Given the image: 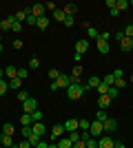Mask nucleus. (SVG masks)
I'll use <instances>...</instances> for the list:
<instances>
[{
    "mask_svg": "<svg viewBox=\"0 0 133 148\" xmlns=\"http://www.w3.org/2000/svg\"><path fill=\"white\" fill-rule=\"evenodd\" d=\"M31 130H33V133H36L38 137H42L44 133H47V126H44L42 119H40V122H33V124H31Z\"/></svg>",
    "mask_w": 133,
    "mask_h": 148,
    "instance_id": "1a4fd4ad",
    "label": "nucleus"
},
{
    "mask_svg": "<svg viewBox=\"0 0 133 148\" xmlns=\"http://www.w3.org/2000/svg\"><path fill=\"white\" fill-rule=\"evenodd\" d=\"M11 31H13V33H20V31H22V22H18V20L13 18V22H11Z\"/></svg>",
    "mask_w": 133,
    "mask_h": 148,
    "instance_id": "c85d7f7f",
    "label": "nucleus"
},
{
    "mask_svg": "<svg viewBox=\"0 0 133 148\" xmlns=\"http://www.w3.org/2000/svg\"><path fill=\"white\" fill-rule=\"evenodd\" d=\"M111 102H113V97H111L109 93H102L100 97H98V106H100V108H107V106H111Z\"/></svg>",
    "mask_w": 133,
    "mask_h": 148,
    "instance_id": "6e6552de",
    "label": "nucleus"
},
{
    "mask_svg": "<svg viewBox=\"0 0 133 148\" xmlns=\"http://www.w3.org/2000/svg\"><path fill=\"white\" fill-rule=\"evenodd\" d=\"M89 133H91V137H95V139H98V137L104 133V124H102L100 119H93V122H91V126H89Z\"/></svg>",
    "mask_w": 133,
    "mask_h": 148,
    "instance_id": "f03ea898",
    "label": "nucleus"
},
{
    "mask_svg": "<svg viewBox=\"0 0 133 148\" xmlns=\"http://www.w3.org/2000/svg\"><path fill=\"white\" fill-rule=\"evenodd\" d=\"M31 115H33V122H40V119H42V113H40L38 108H36V111H33Z\"/></svg>",
    "mask_w": 133,
    "mask_h": 148,
    "instance_id": "49530a36",
    "label": "nucleus"
},
{
    "mask_svg": "<svg viewBox=\"0 0 133 148\" xmlns=\"http://www.w3.org/2000/svg\"><path fill=\"white\" fill-rule=\"evenodd\" d=\"M84 93H87V88H84V82H82V84H78V82H71L69 86H67V97L73 99V102H76V99H80Z\"/></svg>",
    "mask_w": 133,
    "mask_h": 148,
    "instance_id": "f257e3e1",
    "label": "nucleus"
},
{
    "mask_svg": "<svg viewBox=\"0 0 133 148\" xmlns=\"http://www.w3.org/2000/svg\"><path fill=\"white\" fill-rule=\"evenodd\" d=\"M16 75H18V69L13 66V64H9V66L5 69V77H7V80H11V77H16Z\"/></svg>",
    "mask_w": 133,
    "mask_h": 148,
    "instance_id": "6ab92c4d",
    "label": "nucleus"
},
{
    "mask_svg": "<svg viewBox=\"0 0 133 148\" xmlns=\"http://www.w3.org/2000/svg\"><path fill=\"white\" fill-rule=\"evenodd\" d=\"M11 22H13V16L0 20V31H11Z\"/></svg>",
    "mask_w": 133,
    "mask_h": 148,
    "instance_id": "a211bd4d",
    "label": "nucleus"
},
{
    "mask_svg": "<svg viewBox=\"0 0 133 148\" xmlns=\"http://www.w3.org/2000/svg\"><path fill=\"white\" fill-rule=\"evenodd\" d=\"M13 49H16V51L22 49V40H20V38H16V40H13Z\"/></svg>",
    "mask_w": 133,
    "mask_h": 148,
    "instance_id": "09e8293b",
    "label": "nucleus"
},
{
    "mask_svg": "<svg viewBox=\"0 0 133 148\" xmlns=\"http://www.w3.org/2000/svg\"><path fill=\"white\" fill-rule=\"evenodd\" d=\"M107 117H109V115H107V111H104V108H98V113H95V119H100V122H104Z\"/></svg>",
    "mask_w": 133,
    "mask_h": 148,
    "instance_id": "473e14b6",
    "label": "nucleus"
},
{
    "mask_svg": "<svg viewBox=\"0 0 133 148\" xmlns=\"http://www.w3.org/2000/svg\"><path fill=\"white\" fill-rule=\"evenodd\" d=\"M129 53H131V56H133V49H131V51H129Z\"/></svg>",
    "mask_w": 133,
    "mask_h": 148,
    "instance_id": "680f3d73",
    "label": "nucleus"
},
{
    "mask_svg": "<svg viewBox=\"0 0 133 148\" xmlns=\"http://www.w3.org/2000/svg\"><path fill=\"white\" fill-rule=\"evenodd\" d=\"M115 7H118V9H120V13H122V11H127L131 5H129V0H118V2H115Z\"/></svg>",
    "mask_w": 133,
    "mask_h": 148,
    "instance_id": "bb28decb",
    "label": "nucleus"
},
{
    "mask_svg": "<svg viewBox=\"0 0 133 148\" xmlns=\"http://www.w3.org/2000/svg\"><path fill=\"white\" fill-rule=\"evenodd\" d=\"M0 53H2V42H0Z\"/></svg>",
    "mask_w": 133,
    "mask_h": 148,
    "instance_id": "bf43d9fd",
    "label": "nucleus"
},
{
    "mask_svg": "<svg viewBox=\"0 0 133 148\" xmlns=\"http://www.w3.org/2000/svg\"><path fill=\"white\" fill-rule=\"evenodd\" d=\"M36 146H38V148H49V144H47V142H38Z\"/></svg>",
    "mask_w": 133,
    "mask_h": 148,
    "instance_id": "4d7b16f0",
    "label": "nucleus"
},
{
    "mask_svg": "<svg viewBox=\"0 0 133 148\" xmlns=\"http://www.w3.org/2000/svg\"><path fill=\"white\" fill-rule=\"evenodd\" d=\"M100 38H102V40H109V38H111V33H107V31H102V33H100Z\"/></svg>",
    "mask_w": 133,
    "mask_h": 148,
    "instance_id": "5fc2aeb1",
    "label": "nucleus"
},
{
    "mask_svg": "<svg viewBox=\"0 0 133 148\" xmlns=\"http://www.w3.org/2000/svg\"><path fill=\"white\" fill-rule=\"evenodd\" d=\"M87 51H89V42H87V40H78V42H76V53L84 56Z\"/></svg>",
    "mask_w": 133,
    "mask_h": 148,
    "instance_id": "ddd939ff",
    "label": "nucleus"
},
{
    "mask_svg": "<svg viewBox=\"0 0 133 148\" xmlns=\"http://www.w3.org/2000/svg\"><path fill=\"white\" fill-rule=\"evenodd\" d=\"M31 133H33V130H31V126H22V135H25V137H29Z\"/></svg>",
    "mask_w": 133,
    "mask_h": 148,
    "instance_id": "8fccbe9b",
    "label": "nucleus"
},
{
    "mask_svg": "<svg viewBox=\"0 0 133 148\" xmlns=\"http://www.w3.org/2000/svg\"><path fill=\"white\" fill-rule=\"evenodd\" d=\"M0 146H2V144H0Z\"/></svg>",
    "mask_w": 133,
    "mask_h": 148,
    "instance_id": "69168bd1",
    "label": "nucleus"
},
{
    "mask_svg": "<svg viewBox=\"0 0 133 148\" xmlns=\"http://www.w3.org/2000/svg\"><path fill=\"white\" fill-rule=\"evenodd\" d=\"M7 91H9V80H5V77H0V95H5Z\"/></svg>",
    "mask_w": 133,
    "mask_h": 148,
    "instance_id": "a878e982",
    "label": "nucleus"
},
{
    "mask_svg": "<svg viewBox=\"0 0 133 148\" xmlns=\"http://www.w3.org/2000/svg\"><path fill=\"white\" fill-rule=\"evenodd\" d=\"M58 75H60V71H58V69H51L49 71V80H56Z\"/></svg>",
    "mask_w": 133,
    "mask_h": 148,
    "instance_id": "a18cd8bd",
    "label": "nucleus"
},
{
    "mask_svg": "<svg viewBox=\"0 0 133 148\" xmlns=\"http://www.w3.org/2000/svg\"><path fill=\"white\" fill-rule=\"evenodd\" d=\"M113 86H118V88H127V80H124V77H115Z\"/></svg>",
    "mask_w": 133,
    "mask_h": 148,
    "instance_id": "2f4dec72",
    "label": "nucleus"
},
{
    "mask_svg": "<svg viewBox=\"0 0 133 148\" xmlns=\"http://www.w3.org/2000/svg\"><path fill=\"white\" fill-rule=\"evenodd\" d=\"M20 124H22V126H31L33 124V115L31 113H22V115H20Z\"/></svg>",
    "mask_w": 133,
    "mask_h": 148,
    "instance_id": "f3484780",
    "label": "nucleus"
},
{
    "mask_svg": "<svg viewBox=\"0 0 133 148\" xmlns=\"http://www.w3.org/2000/svg\"><path fill=\"white\" fill-rule=\"evenodd\" d=\"M71 146H73V142L69 139V135L67 137H58L56 139V148H71Z\"/></svg>",
    "mask_w": 133,
    "mask_h": 148,
    "instance_id": "f8f14e48",
    "label": "nucleus"
},
{
    "mask_svg": "<svg viewBox=\"0 0 133 148\" xmlns=\"http://www.w3.org/2000/svg\"><path fill=\"white\" fill-rule=\"evenodd\" d=\"M102 82H104L107 86H113V82H115V75H113V73H107L104 77H102Z\"/></svg>",
    "mask_w": 133,
    "mask_h": 148,
    "instance_id": "cd10ccee",
    "label": "nucleus"
},
{
    "mask_svg": "<svg viewBox=\"0 0 133 148\" xmlns=\"http://www.w3.org/2000/svg\"><path fill=\"white\" fill-rule=\"evenodd\" d=\"M18 77L27 80V77H29V71H27V69H18Z\"/></svg>",
    "mask_w": 133,
    "mask_h": 148,
    "instance_id": "37998d69",
    "label": "nucleus"
},
{
    "mask_svg": "<svg viewBox=\"0 0 133 148\" xmlns=\"http://www.w3.org/2000/svg\"><path fill=\"white\" fill-rule=\"evenodd\" d=\"M36 27H38L40 31H44V29H47V27H49V18H47V13H44V16H40V18H38V25H36Z\"/></svg>",
    "mask_w": 133,
    "mask_h": 148,
    "instance_id": "aec40b11",
    "label": "nucleus"
},
{
    "mask_svg": "<svg viewBox=\"0 0 133 148\" xmlns=\"http://www.w3.org/2000/svg\"><path fill=\"white\" fill-rule=\"evenodd\" d=\"M44 7H47V9H49V11H56V5H53V2H51V0H49V2H44Z\"/></svg>",
    "mask_w": 133,
    "mask_h": 148,
    "instance_id": "864d4df0",
    "label": "nucleus"
},
{
    "mask_svg": "<svg viewBox=\"0 0 133 148\" xmlns=\"http://www.w3.org/2000/svg\"><path fill=\"white\" fill-rule=\"evenodd\" d=\"M73 146H76V148H87V142L80 137V139H76V142H73Z\"/></svg>",
    "mask_w": 133,
    "mask_h": 148,
    "instance_id": "a19ab883",
    "label": "nucleus"
},
{
    "mask_svg": "<svg viewBox=\"0 0 133 148\" xmlns=\"http://www.w3.org/2000/svg\"><path fill=\"white\" fill-rule=\"evenodd\" d=\"M25 25H29V27H36V25H38V16L29 13V16H27V20H25Z\"/></svg>",
    "mask_w": 133,
    "mask_h": 148,
    "instance_id": "b1692460",
    "label": "nucleus"
},
{
    "mask_svg": "<svg viewBox=\"0 0 133 148\" xmlns=\"http://www.w3.org/2000/svg\"><path fill=\"white\" fill-rule=\"evenodd\" d=\"M0 42H2V36H0Z\"/></svg>",
    "mask_w": 133,
    "mask_h": 148,
    "instance_id": "e2e57ef3",
    "label": "nucleus"
},
{
    "mask_svg": "<svg viewBox=\"0 0 133 148\" xmlns=\"http://www.w3.org/2000/svg\"><path fill=\"white\" fill-rule=\"evenodd\" d=\"M0 144H2V146H16V142H13V135H7V133H2V135H0Z\"/></svg>",
    "mask_w": 133,
    "mask_h": 148,
    "instance_id": "2eb2a0df",
    "label": "nucleus"
},
{
    "mask_svg": "<svg viewBox=\"0 0 133 148\" xmlns=\"http://www.w3.org/2000/svg\"><path fill=\"white\" fill-rule=\"evenodd\" d=\"M104 133H109V135H111V133H115V130H118V122H115L113 117H107L104 119Z\"/></svg>",
    "mask_w": 133,
    "mask_h": 148,
    "instance_id": "423d86ee",
    "label": "nucleus"
},
{
    "mask_svg": "<svg viewBox=\"0 0 133 148\" xmlns=\"http://www.w3.org/2000/svg\"><path fill=\"white\" fill-rule=\"evenodd\" d=\"M104 2H107V7L111 9V7H115V2H118V0H104Z\"/></svg>",
    "mask_w": 133,
    "mask_h": 148,
    "instance_id": "6e6d98bb",
    "label": "nucleus"
},
{
    "mask_svg": "<svg viewBox=\"0 0 133 148\" xmlns=\"http://www.w3.org/2000/svg\"><path fill=\"white\" fill-rule=\"evenodd\" d=\"M2 133H7V135H13V133H16L13 124H5V126H2Z\"/></svg>",
    "mask_w": 133,
    "mask_h": 148,
    "instance_id": "f704fd0d",
    "label": "nucleus"
},
{
    "mask_svg": "<svg viewBox=\"0 0 133 148\" xmlns=\"http://www.w3.org/2000/svg\"><path fill=\"white\" fill-rule=\"evenodd\" d=\"M95 91H98V93H100V95H102V93H107V91H109V86H107V84H104V82H100V84L95 86Z\"/></svg>",
    "mask_w": 133,
    "mask_h": 148,
    "instance_id": "ea45409f",
    "label": "nucleus"
},
{
    "mask_svg": "<svg viewBox=\"0 0 133 148\" xmlns=\"http://www.w3.org/2000/svg\"><path fill=\"white\" fill-rule=\"evenodd\" d=\"M89 126H91L89 119H78V128H80V130H89Z\"/></svg>",
    "mask_w": 133,
    "mask_h": 148,
    "instance_id": "c756f323",
    "label": "nucleus"
},
{
    "mask_svg": "<svg viewBox=\"0 0 133 148\" xmlns=\"http://www.w3.org/2000/svg\"><path fill=\"white\" fill-rule=\"evenodd\" d=\"M131 25H133V20H131Z\"/></svg>",
    "mask_w": 133,
    "mask_h": 148,
    "instance_id": "0e129e2a",
    "label": "nucleus"
},
{
    "mask_svg": "<svg viewBox=\"0 0 133 148\" xmlns=\"http://www.w3.org/2000/svg\"><path fill=\"white\" fill-rule=\"evenodd\" d=\"M0 77H5V69H0Z\"/></svg>",
    "mask_w": 133,
    "mask_h": 148,
    "instance_id": "13d9d810",
    "label": "nucleus"
},
{
    "mask_svg": "<svg viewBox=\"0 0 133 148\" xmlns=\"http://www.w3.org/2000/svg\"><path fill=\"white\" fill-rule=\"evenodd\" d=\"M122 31H124V36L133 38V25H127V27H124V29H122Z\"/></svg>",
    "mask_w": 133,
    "mask_h": 148,
    "instance_id": "79ce46f5",
    "label": "nucleus"
},
{
    "mask_svg": "<svg viewBox=\"0 0 133 148\" xmlns=\"http://www.w3.org/2000/svg\"><path fill=\"white\" fill-rule=\"evenodd\" d=\"M87 148H98V139H95V137H91V139L87 142Z\"/></svg>",
    "mask_w": 133,
    "mask_h": 148,
    "instance_id": "c03bdc74",
    "label": "nucleus"
},
{
    "mask_svg": "<svg viewBox=\"0 0 133 148\" xmlns=\"http://www.w3.org/2000/svg\"><path fill=\"white\" fill-rule=\"evenodd\" d=\"M95 47H98V51H100V53H109V51H111L109 40H102V38H98V40H95Z\"/></svg>",
    "mask_w": 133,
    "mask_h": 148,
    "instance_id": "9b49d317",
    "label": "nucleus"
},
{
    "mask_svg": "<svg viewBox=\"0 0 133 148\" xmlns=\"http://www.w3.org/2000/svg\"><path fill=\"white\" fill-rule=\"evenodd\" d=\"M118 44H120V51H131L133 49V38L122 36L120 40H118Z\"/></svg>",
    "mask_w": 133,
    "mask_h": 148,
    "instance_id": "39448f33",
    "label": "nucleus"
},
{
    "mask_svg": "<svg viewBox=\"0 0 133 148\" xmlns=\"http://www.w3.org/2000/svg\"><path fill=\"white\" fill-rule=\"evenodd\" d=\"M44 11H47L44 2H33V5H31V13H33V16H38V18H40V16H44Z\"/></svg>",
    "mask_w": 133,
    "mask_h": 148,
    "instance_id": "9d476101",
    "label": "nucleus"
},
{
    "mask_svg": "<svg viewBox=\"0 0 133 148\" xmlns=\"http://www.w3.org/2000/svg\"><path fill=\"white\" fill-rule=\"evenodd\" d=\"M107 93H109V95H111V97L115 99L118 95H120V88H118V86H109V91H107Z\"/></svg>",
    "mask_w": 133,
    "mask_h": 148,
    "instance_id": "e433bc0d",
    "label": "nucleus"
},
{
    "mask_svg": "<svg viewBox=\"0 0 133 148\" xmlns=\"http://www.w3.org/2000/svg\"><path fill=\"white\" fill-rule=\"evenodd\" d=\"M73 22H76V20H73V16H64V20H62V25L67 27V29H71V27H73Z\"/></svg>",
    "mask_w": 133,
    "mask_h": 148,
    "instance_id": "7c9ffc66",
    "label": "nucleus"
},
{
    "mask_svg": "<svg viewBox=\"0 0 133 148\" xmlns=\"http://www.w3.org/2000/svg\"><path fill=\"white\" fill-rule=\"evenodd\" d=\"M27 139H29V142H31V146H36V144H38L40 139H42V137H38V135H36V133H31V135L27 137Z\"/></svg>",
    "mask_w": 133,
    "mask_h": 148,
    "instance_id": "4c0bfd02",
    "label": "nucleus"
},
{
    "mask_svg": "<svg viewBox=\"0 0 133 148\" xmlns=\"http://www.w3.org/2000/svg\"><path fill=\"white\" fill-rule=\"evenodd\" d=\"M62 126H64V133H71V130H76V128H78V119L71 117V119H67Z\"/></svg>",
    "mask_w": 133,
    "mask_h": 148,
    "instance_id": "dca6fc26",
    "label": "nucleus"
},
{
    "mask_svg": "<svg viewBox=\"0 0 133 148\" xmlns=\"http://www.w3.org/2000/svg\"><path fill=\"white\" fill-rule=\"evenodd\" d=\"M38 66H40V60L38 58H31V60H29V69L33 71V69H38Z\"/></svg>",
    "mask_w": 133,
    "mask_h": 148,
    "instance_id": "58836bf2",
    "label": "nucleus"
},
{
    "mask_svg": "<svg viewBox=\"0 0 133 148\" xmlns=\"http://www.w3.org/2000/svg\"><path fill=\"white\" fill-rule=\"evenodd\" d=\"M36 108H38V99L29 95V97H27L25 102H22V111H25V113H33Z\"/></svg>",
    "mask_w": 133,
    "mask_h": 148,
    "instance_id": "7ed1b4c3",
    "label": "nucleus"
},
{
    "mask_svg": "<svg viewBox=\"0 0 133 148\" xmlns=\"http://www.w3.org/2000/svg\"><path fill=\"white\" fill-rule=\"evenodd\" d=\"M71 82H73V77H71V75H67V73H60L56 77V84H58V88H67L71 84Z\"/></svg>",
    "mask_w": 133,
    "mask_h": 148,
    "instance_id": "20e7f679",
    "label": "nucleus"
},
{
    "mask_svg": "<svg viewBox=\"0 0 133 148\" xmlns=\"http://www.w3.org/2000/svg\"><path fill=\"white\" fill-rule=\"evenodd\" d=\"M82 71H84V69L80 66V64H76V66L71 69V77H82Z\"/></svg>",
    "mask_w": 133,
    "mask_h": 148,
    "instance_id": "393cba45",
    "label": "nucleus"
},
{
    "mask_svg": "<svg viewBox=\"0 0 133 148\" xmlns=\"http://www.w3.org/2000/svg\"><path fill=\"white\" fill-rule=\"evenodd\" d=\"M27 97H29V93H27V91H20L18 93V99H20V102H25Z\"/></svg>",
    "mask_w": 133,
    "mask_h": 148,
    "instance_id": "3c124183",
    "label": "nucleus"
},
{
    "mask_svg": "<svg viewBox=\"0 0 133 148\" xmlns=\"http://www.w3.org/2000/svg\"><path fill=\"white\" fill-rule=\"evenodd\" d=\"M62 135H64V126H62V124H56V126L51 128V135H49V139H51V142H56L58 137H62Z\"/></svg>",
    "mask_w": 133,
    "mask_h": 148,
    "instance_id": "0eeeda50",
    "label": "nucleus"
},
{
    "mask_svg": "<svg viewBox=\"0 0 133 148\" xmlns=\"http://www.w3.org/2000/svg\"><path fill=\"white\" fill-rule=\"evenodd\" d=\"M129 5H131V7H133V0H129Z\"/></svg>",
    "mask_w": 133,
    "mask_h": 148,
    "instance_id": "052dcab7",
    "label": "nucleus"
},
{
    "mask_svg": "<svg viewBox=\"0 0 133 148\" xmlns=\"http://www.w3.org/2000/svg\"><path fill=\"white\" fill-rule=\"evenodd\" d=\"M100 77H98V75H91V77H89V80L87 82H84V86H87V91H91V88H95V86H98V84H100Z\"/></svg>",
    "mask_w": 133,
    "mask_h": 148,
    "instance_id": "4468645a",
    "label": "nucleus"
},
{
    "mask_svg": "<svg viewBox=\"0 0 133 148\" xmlns=\"http://www.w3.org/2000/svg\"><path fill=\"white\" fill-rule=\"evenodd\" d=\"M18 146H20V148H29V146H31V142L25 137V142H18Z\"/></svg>",
    "mask_w": 133,
    "mask_h": 148,
    "instance_id": "603ef678",
    "label": "nucleus"
},
{
    "mask_svg": "<svg viewBox=\"0 0 133 148\" xmlns=\"http://www.w3.org/2000/svg\"><path fill=\"white\" fill-rule=\"evenodd\" d=\"M62 11H64V13H67V16H76V11H78V7H76V5H73V2H69V5L64 7Z\"/></svg>",
    "mask_w": 133,
    "mask_h": 148,
    "instance_id": "5701e85b",
    "label": "nucleus"
},
{
    "mask_svg": "<svg viewBox=\"0 0 133 148\" xmlns=\"http://www.w3.org/2000/svg\"><path fill=\"white\" fill-rule=\"evenodd\" d=\"M87 36L91 38V40H98V38H100V31H98V29H93V27H89V25H87Z\"/></svg>",
    "mask_w": 133,
    "mask_h": 148,
    "instance_id": "4be33fe9",
    "label": "nucleus"
},
{
    "mask_svg": "<svg viewBox=\"0 0 133 148\" xmlns=\"http://www.w3.org/2000/svg\"><path fill=\"white\" fill-rule=\"evenodd\" d=\"M64 16H67V13H64L62 9H56V11H53V18H56V20H60V22L64 20Z\"/></svg>",
    "mask_w": 133,
    "mask_h": 148,
    "instance_id": "c9c22d12",
    "label": "nucleus"
},
{
    "mask_svg": "<svg viewBox=\"0 0 133 148\" xmlns=\"http://www.w3.org/2000/svg\"><path fill=\"white\" fill-rule=\"evenodd\" d=\"M22 77H18V75H16V77H11V80H9V88H20L22 86Z\"/></svg>",
    "mask_w": 133,
    "mask_h": 148,
    "instance_id": "412c9836",
    "label": "nucleus"
},
{
    "mask_svg": "<svg viewBox=\"0 0 133 148\" xmlns=\"http://www.w3.org/2000/svg\"><path fill=\"white\" fill-rule=\"evenodd\" d=\"M13 18L18 20V22H25V20H27V11H25V9H22V11H18V13H13Z\"/></svg>",
    "mask_w": 133,
    "mask_h": 148,
    "instance_id": "72a5a7b5",
    "label": "nucleus"
},
{
    "mask_svg": "<svg viewBox=\"0 0 133 148\" xmlns=\"http://www.w3.org/2000/svg\"><path fill=\"white\" fill-rule=\"evenodd\" d=\"M109 13H111L113 18H118V16H120V9H118V7H111V9H109Z\"/></svg>",
    "mask_w": 133,
    "mask_h": 148,
    "instance_id": "de8ad7c7",
    "label": "nucleus"
}]
</instances>
